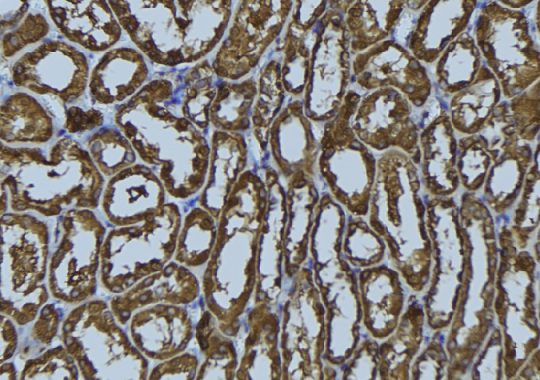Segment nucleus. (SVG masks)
<instances>
[{"mask_svg": "<svg viewBox=\"0 0 540 380\" xmlns=\"http://www.w3.org/2000/svg\"><path fill=\"white\" fill-rule=\"evenodd\" d=\"M345 225L343 207L330 196H322L315 209L308 254L325 310L324 359L336 366L345 363L357 347L361 322L357 276L341 250Z\"/></svg>", "mask_w": 540, "mask_h": 380, "instance_id": "obj_4", "label": "nucleus"}, {"mask_svg": "<svg viewBox=\"0 0 540 380\" xmlns=\"http://www.w3.org/2000/svg\"><path fill=\"white\" fill-rule=\"evenodd\" d=\"M197 340L206 360L201 366L198 379H235L238 367L237 351L228 335L213 327V314L204 312L197 324Z\"/></svg>", "mask_w": 540, "mask_h": 380, "instance_id": "obj_31", "label": "nucleus"}, {"mask_svg": "<svg viewBox=\"0 0 540 380\" xmlns=\"http://www.w3.org/2000/svg\"><path fill=\"white\" fill-rule=\"evenodd\" d=\"M350 91L349 125L357 138L375 151L400 150L418 165L420 129L407 98L391 87L368 91L363 96Z\"/></svg>", "mask_w": 540, "mask_h": 380, "instance_id": "obj_10", "label": "nucleus"}, {"mask_svg": "<svg viewBox=\"0 0 540 380\" xmlns=\"http://www.w3.org/2000/svg\"><path fill=\"white\" fill-rule=\"evenodd\" d=\"M417 164L404 152L391 149L377 160L368 224L391 253L398 238L427 242L426 205L421 196Z\"/></svg>", "mask_w": 540, "mask_h": 380, "instance_id": "obj_6", "label": "nucleus"}, {"mask_svg": "<svg viewBox=\"0 0 540 380\" xmlns=\"http://www.w3.org/2000/svg\"><path fill=\"white\" fill-rule=\"evenodd\" d=\"M247 165V145L237 132L215 130L211 138L208 179L200 196V207L217 221Z\"/></svg>", "mask_w": 540, "mask_h": 380, "instance_id": "obj_23", "label": "nucleus"}, {"mask_svg": "<svg viewBox=\"0 0 540 380\" xmlns=\"http://www.w3.org/2000/svg\"><path fill=\"white\" fill-rule=\"evenodd\" d=\"M331 8L343 14L351 55L392 39L408 13V1L330 2Z\"/></svg>", "mask_w": 540, "mask_h": 380, "instance_id": "obj_21", "label": "nucleus"}, {"mask_svg": "<svg viewBox=\"0 0 540 380\" xmlns=\"http://www.w3.org/2000/svg\"><path fill=\"white\" fill-rule=\"evenodd\" d=\"M508 110L520 140L531 144L539 134V81L507 99Z\"/></svg>", "mask_w": 540, "mask_h": 380, "instance_id": "obj_38", "label": "nucleus"}, {"mask_svg": "<svg viewBox=\"0 0 540 380\" xmlns=\"http://www.w3.org/2000/svg\"><path fill=\"white\" fill-rule=\"evenodd\" d=\"M352 80L359 88L372 91L391 87L421 109L433 94L432 79L426 67L395 39L382 41L355 55Z\"/></svg>", "mask_w": 540, "mask_h": 380, "instance_id": "obj_13", "label": "nucleus"}, {"mask_svg": "<svg viewBox=\"0 0 540 380\" xmlns=\"http://www.w3.org/2000/svg\"><path fill=\"white\" fill-rule=\"evenodd\" d=\"M434 63L433 92L447 102L474 81L483 60L473 35L465 31L445 48Z\"/></svg>", "mask_w": 540, "mask_h": 380, "instance_id": "obj_29", "label": "nucleus"}, {"mask_svg": "<svg viewBox=\"0 0 540 380\" xmlns=\"http://www.w3.org/2000/svg\"><path fill=\"white\" fill-rule=\"evenodd\" d=\"M474 35L483 63L498 80L503 99L539 81V36L523 10L499 1L480 2Z\"/></svg>", "mask_w": 540, "mask_h": 380, "instance_id": "obj_5", "label": "nucleus"}, {"mask_svg": "<svg viewBox=\"0 0 540 380\" xmlns=\"http://www.w3.org/2000/svg\"><path fill=\"white\" fill-rule=\"evenodd\" d=\"M176 87L170 75L150 80L117 108L114 123L144 161L159 166L166 190L186 199L205 182L211 148L193 123L171 110Z\"/></svg>", "mask_w": 540, "mask_h": 380, "instance_id": "obj_1", "label": "nucleus"}, {"mask_svg": "<svg viewBox=\"0 0 540 380\" xmlns=\"http://www.w3.org/2000/svg\"><path fill=\"white\" fill-rule=\"evenodd\" d=\"M502 98L498 80L482 63L474 81L446 102L455 133L461 136L478 133Z\"/></svg>", "mask_w": 540, "mask_h": 380, "instance_id": "obj_27", "label": "nucleus"}, {"mask_svg": "<svg viewBox=\"0 0 540 380\" xmlns=\"http://www.w3.org/2000/svg\"><path fill=\"white\" fill-rule=\"evenodd\" d=\"M216 219L204 208H193L184 220L178 240L176 258L189 266L206 262L217 236Z\"/></svg>", "mask_w": 540, "mask_h": 380, "instance_id": "obj_33", "label": "nucleus"}, {"mask_svg": "<svg viewBox=\"0 0 540 380\" xmlns=\"http://www.w3.org/2000/svg\"><path fill=\"white\" fill-rule=\"evenodd\" d=\"M351 53L343 14L329 8L317 23L304 91L305 115L315 122L334 118L351 82Z\"/></svg>", "mask_w": 540, "mask_h": 380, "instance_id": "obj_9", "label": "nucleus"}, {"mask_svg": "<svg viewBox=\"0 0 540 380\" xmlns=\"http://www.w3.org/2000/svg\"><path fill=\"white\" fill-rule=\"evenodd\" d=\"M275 308L259 303L248 311L236 380H282L280 316Z\"/></svg>", "mask_w": 540, "mask_h": 380, "instance_id": "obj_18", "label": "nucleus"}, {"mask_svg": "<svg viewBox=\"0 0 540 380\" xmlns=\"http://www.w3.org/2000/svg\"><path fill=\"white\" fill-rule=\"evenodd\" d=\"M420 181L433 197H449L459 187L456 167L457 139L447 108L426 124L419 133Z\"/></svg>", "mask_w": 540, "mask_h": 380, "instance_id": "obj_19", "label": "nucleus"}, {"mask_svg": "<svg viewBox=\"0 0 540 380\" xmlns=\"http://www.w3.org/2000/svg\"><path fill=\"white\" fill-rule=\"evenodd\" d=\"M280 316L282 380L325 379V310L312 269L291 279Z\"/></svg>", "mask_w": 540, "mask_h": 380, "instance_id": "obj_8", "label": "nucleus"}, {"mask_svg": "<svg viewBox=\"0 0 540 380\" xmlns=\"http://www.w3.org/2000/svg\"><path fill=\"white\" fill-rule=\"evenodd\" d=\"M103 121V114L97 109L70 106L65 111L63 127L70 134L83 133L99 128Z\"/></svg>", "mask_w": 540, "mask_h": 380, "instance_id": "obj_41", "label": "nucleus"}, {"mask_svg": "<svg viewBox=\"0 0 540 380\" xmlns=\"http://www.w3.org/2000/svg\"><path fill=\"white\" fill-rule=\"evenodd\" d=\"M291 4L284 1L241 2L213 59L216 75L233 81L250 72L279 35Z\"/></svg>", "mask_w": 540, "mask_h": 380, "instance_id": "obj_11", "label": "nucleus"}, {"mask_svg": "<svg viewBox=\"0 0 540 380\" xmlns=\"http://www.w3.org/2000/svg\"><path fill=\"white\" fill-rule=\"evenodd\" d=\"M501 149L491 150L479 133L460 136L456 167L459 182L467 192L475 193L483 186L487 172Z\"/></svg>", "mask_w": 540, "mask_h": 380, "instance_id": "obj_34", "label": "nucleus"}, {"mask_svg": "<svg viewBox=\"0 0 540 380\" xmlns=\"http://www.w3.org/2000/svg\"><path fill=\"white\" fill-rule=\"evenodd\" d=\"M216 73L208 63L201 61L184 75L180 90L179 108L182 115L200 131L208 128L209 112L216 95Z\"/></svg>", "mask_w": 540, "mask_h": 380, "instance_id": "obj_32", "label": "nucleus"}, {"mask_svg": "<svg viewBox=\"0 0 540 380\" xmlns=\"http://www.w3.org/2000/svg\"><path fill=\"white\" fill-rule=\"evenodd\" d=\"M280 64L270 61L260 77L259 96L253 103L252 122L261 152L266 151L269 130L283 101Z\"/></svg>", "mask_w": 540, "mask_h": 380, "instance_id": "obj_35", "label": "nucleus"}, {"mask_svg": "<svg viewBox=\"0 0 540 380\" xmlns=\"http://www.w3.org/2000/svg\"><path fill=\"white\" fill-rule=\"evenodd\" d=\"M343 379H374L377 378L379 363V348L375 340L366 339L357 345L351 356L346 360Z\"/></svg>", "mask_w": 540, "mask_h": 380, "instance_id": "obj_40", "label": "nucleus"}, {"mask_svg": "<svg viewBox=\"0 0 540 380\" xmlns=\"http://www.w3.org/2000/svg\"><path fill=\"white\" fill-rule=\"evenodd\" d=\"M303 102L293 101L272 123L268 143L279 173L288 180L297 173L314 179L320 142L312 132Z\"/></svg>", "mask_w": 540, "mask_h": 380, "instance_id": "obj_17", "label": "nucleus"}, {"mask_svg": "<svg viewBox=\"0 0 540 380\" xmlns=\"http://www.w3.org/2000/svg\"><path fill=\"white\" fill-rule=\"evenodd\" d=\"M44 3L61 34L90 52L108 51L121 38L122 27L107 1L51 0Z\"/></svg>", "mask_w": 540, "mask_h": 380, "instance_id": "obj_16", "label": "nucleus"}, {"mask_svg": "<svg viewBox=\"0 0 540 380\" xmlns=\"http://www.w3.org/2000/svg\"><path fill=\"white\" fill-rule=\"evenodd\" d=\"M197 360L191 355L175 358L160 370L161 377L193 379L196 375Z\"/></svg>", "mask_w": 540, "mask_h": 380, "instance_id": "obj_42", "label": "nucleus"}, {"mask_svg": "<svg viewBox=\"0 0 540 380\" xmlns=\"http://www.w3.org/2000/svg\"><path fill=\"white\" fill-rule=\"evenodd\" d=\"M266 207L261 174L245 170L219 217L203 277L205 303L228 336L238 334L256 284L258 241Z\"/></svg>", "mask_w": 540, "mask_h": 380, "instance_id": "obj_2", "label": "nucleus"}, {"mask_svg": "<svg viewBox=\"0 0 540 380\" xmlns=\"http://www.w3.org/2000/svg\"><path fill=\"white\" fill-rule=\"evenodd\" d=\"M341 250L348 264L361 270L383 259L385 245L368 223L353 216L346 222Z\"/></svg>", "mask_w": 540, "mask_h": 380, "instance_id": "obj_36", "label": "nucleus"}, {"mask_svg": "<svg viewBox=\"0 0 540 380\" xmlns=\"http://www.w3.org/2000/svg\"><path fill=\"white\" fill-rule=\"evenodd\" d=\"M88 149L93 159L104 172H113L124 164L135 160L133 147L117 128L104 127L88 139Z\"/></svg>", "mask_w": 540, "mask_h": 380, "instance_id": "obj_37", "label": "nucleus"}, {"mask_svg": "<svg viewBox=\"0 0 540 380\" xmlns=\"http://www.w3.org/2000/svg\"><path fill=\"white\" fill-rule=\"evenodd\" d=\"M287 181L283 272L288 280L304 266L319 192L314 179L303 173Z\"/></svg>", "mask_w": 540, "mask_h": 380, "instance_id": "obj_22", "label": "nucleus"}, {"mask_svg": "<svg viewBox=\"0 0 540 380\" xmlns=\"http://www.w3.org/2000/svg\"><path fill=\"white\" fill-rule=\"evenodd\" d=\"M500 4H502L505 7L511 8V9H517L520 10L521 8L527 7L533 3V1H526V0H503L499 1Z\"/></svg>", "mask_w": 540, "mask_h": 380, "instance_id": "obj_44", "label": "nucleus"}, {"mask_svg": "<svg viewBox=\"0 0 540 380\" xmlns=\"http://www.w3.org/2000/svg\"><path fill=\"white\" fill-rule=\"evenodd\" d=\"M261 175L266 186V207L259 234L252 300L253 304L276 307L283 291L286 195L274 168L265 167Z\"/></svg>", "mask_w": 540, "mask_h": 380, "instance_id": "obj_14", "label": "nucleus"}, {"mask_svg": "<svg viewBox=\"0 0 540 380\" xmlns=\"http://www.w3.org/2000/svg\"><path fill=\"white\" fill-rule=\"evenodd\" d=\"M256 91L257 87L252 78L240 83H220L209 112L213 127L216 130L237 133L248 129L249 113Z\"/></svg>", "mask_w": 540, "mask_h": 380, "instance_id": "obj_30", "label": "nucleus"}, {"mask_svg": "<svg viewBox=\"0 0 540 380\" xmlns=\"http://www.w3.org/2000/svg\"><path fill=\"white\" fill-rule=\"evenodd\" d=\"M12 83L38 95H51L63 105L75 103L88 87L85 54L57 39L46 40L21 55L11 66Z\"/></svg>", "mask_w": 540, "mask_h": 380, "instance_id": "obj_12", "label": "nucleus"}, {"mask_svg": "<svg viewBox=\"0 0 540 380\" xmlns=\"http://www.w3.org/2000/svg\"><path fill=\"white\" fill-rule=\"evenodd\" d=\"M149 68L137 49L106 51L90 71L88 89L93 103L113 105L129 100L146 84Z\"/></svg>", "mask_w": 540, "mask_h": 380, "instance_id": "obj_20", "label": "nucleus"}, {"mask_svg": "<svg viewBox=\"0 0 540 380\" xmlns=\"http://www.w3.org/2000/svg\"><path fill=\"white\" fill-rule=\"evenodd\" d=\"M477 7L478 2L473 0L426 1L403 45L424 66L433 64L454 39L467 31Z\"/></svg>", "mask_w": 540, "mask_h": 380, "instance_id": "obj_15", "label": "nucleus"}, {"mask_svg": "<svg viewBox=\"0 0 540 380\" xmlns=\"http://www.w3.org/2000/svg\"><path fill=\"white\" fill-rule=\"evenodd\" d=\"M55 132L46 108L31 94H9L1 104V139L6 143H46Z\"/></svg>", "mask_w": 540, "mask_h": 380, "instance_id": "obj_28", "label": "nucleus"}, {"mask_svg": "<svg viewBox=\"0 0 540 380\" xmlns=\"http://www.w3.org/2000/svg\"><path fill=\"white\" fill-rule=\"evenodd\" d=\"M531 144L513 140L505 144L489 168L483 202L496 214L509 210L521 193L526 174L533 161Z\"/></svg>", "mask_w": 540, "mask_h": 380, "instance_id": "obj_26", "label": "nucleus"}, {"mask_svg": "<svg viewBox=\"0 0 540 380\" xmlns=\"http://www.w3.org/2000/svg\"><path fill=\"white\" fill-rule=\"evenodd\" d=\"M351 92L324 125L317 169L332 198L354 217L367 215L376 177L377 161L349 125Z\"/></svg>", "mask_w": 540, "mask_h": 380, "instance_id": "obj_7", "label": "nucleus"}, {"mask_svg": "<svg viewBox=\"0 0 540 380\" xmlns=\"http://www.w3.org/2000/svg\"><path fill=\"white\" fill-rule=\"evenodd\" d=\"M163 186L145 166L128 168L109 184L104 207L115 219L151 217L165 205Z\"/></svg>", "mask_w": 540, "mask_h": 380, "instance_id": "obj_25", "label": "nucleus"}, {"mask_svg": "<svg viewBox=\"0 0 540 380\" xmlns=\"http://www.w3.org/2000/svg\"><path fill=\"white\" fill-rule=\"evenodd\" d=\"M50 25L38 12H27L13 28L1 32L2 57L9 59L29 45L39 42L49 33Z\"/></svg>", "mask_w": 540, "mask_h": 380, "instance_id": "obj_39", "label": "nucleus"}, {"mask_svg": "<svg viewBox=\"0 0 540 380\" xmlns=\"http://www.w3.org/2000/svg\"><path fill=\"white\" fill-rule=\"evenodd\" d=\"M27 1H1V32L17 25L28 12Z\"/></svg>", "mask_w": 540, "mask_h": 380, "instance_id": "obj_43", "label": "nucleus"}, {"mask_svg": "<svg viewBox=\"0 0 540 380\" xmlns=\"http://www.w3.org/2000/svg\"><path fill=\"white\" fill-rule=\"evenodd\" d=\"M120 26L150 61L173 67L200 60L220 42L230 1H107Z\"/></svg>", "mask_w": 540, "mask_h": 380, "instance_id": "obj_3", "label": "nucleus"}, {"mask_svg": "<svg viewBox=\"0 0 540 380\" xmlns=\"http://www.w3.org/2000/svg\"><path fill=\"white\" fill-rule=\"evenodd\" d=\"M361 321L375 339H383L397 324L401 293L396 274L382 266L361 269L357 275Z\"/></svg>", "mask_w": 540, "mask_h": 380, "instance_id": "obj_24", "label": "nucleus"}]
</instances>
